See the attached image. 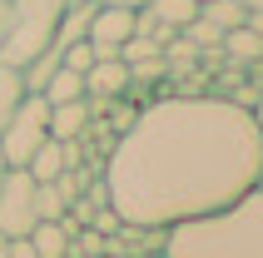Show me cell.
Returning a JSON list of instances; mask_svg holds the SVG:
<instances>
[{"mask_svg":"<svg viewBox=\"0 0 263 258\" xmlns=\"http://www.w3.org/2000/svg\"><path fill=\"white\" fill-rule=\"evenodd\" d=\"M263 129L223 95H169L124 124L104 164V194L124 224L169 229L253 189Z\"/></svg>","mask_w":263,"mask_h":258,"instance_id":"1","label":"cell"},{"mask_svg":"<svg viewBox=\"0 0 263 258\" xmlns=\"http://www.w3.org/2000/svg\"><path fill=\"white\" fill-rule=\"evenodd\" d=\"M169 258H263V189H243L223 209L164 229Z\"/></svg>","mask_w":263,"mask_h":258,"instance_id":"2","label":"cell"},{"mask_svg":"<svg viewBox=\"0 0 263 258\" xmlns=\"http://www.w3.org/2000/svg\"><path fill=\"white\" fill-rule=\"evenodd\" d=\"M70 0H10L5 10V30H0V65L25 70L35 55H45L60 35Z\"/></svg>","mask_w":263,"mask_h":258,"instance_id":"3","label":"cell"},{"mask_svg":"<svg viewBox=\"0 0 263 258\" xmlns=\"http://www.w3.org/2000/svg\"><path fill=\"white\" fill-rule=\"evenodd\" d=\"M45 139H50V100L25 89L20 104H15V115H10V124H5V134H0V159H5V169H25L30 154H35Z\"/></svg>","mask_w":263,"mask_h":258,"instance_id":"4","label":"cell"},{"mask_svg":"<svg viewBox=\"0 0 263 258\" xmlns=\"http://www.w3.org/2000/svg\"><path fill=\"white\" fill-rule=\"evenodd\" d=\"M35 194H40V184H35L25 169H5V179H0V233H5V238H25V233L40 224Z\"/></svg>","mask_w":263,"mask_h":258,"instance_id":"5","label":"cell"},{"mask_svg":"<svg viewBox=\"0 0 263 258\" xmlns=\"http://www.w3.org/2000/svg\"><path fill=\"white\" fill-rule=\"evenodd\" d=\"M129 35H134V10L129 5H100V0H95V15H89V30H85L95 60L119 55V45L129 40Z\"/></svg>","mask_w":263,"mask_h":258,"instance_id":"6","label":"cell"},{"mask_svg":"<svg viewBox=\"0 0 263 258\" xmlns=\"http://www.w3.org/2000/svg\"><path fill=\"white\" fill-rule=\"evenodd\" d=\"M129 89V65L119 55H109V60H95L85 70V95H100V100H115V95H124Z\"/></svg>","mask_w":263,"mask_h":258,"instance_id":"7","label":"cell"},{"mask_svg":"<svg viewBox=\"0 0 263 258\" xmlns=\"http://www.w3.org/2000/svg\"><path fill=\"white\" fill-rule=\"evenodd\" d=\"M85 124H89V95H85V100L50 104V139H80Z\"/></svg>","mask_w":263,"mask_h":258,"instance_id":"8","label":"cell"},{"mask_svg":"<svg viewBox=\"0 0 263 258\" xmlns=\"http://www.w3.org/2000/svg\"><path fill=\"white\" fill-rule=\"evenodd\" d=\"M25 174H30V179H35V184H55L60 174H65V144H60V139H45L40 149L30 154Z\"/></svg>","mask_w":263,"mask_h":258,"instance_id":"9","label":"cell"},{"mask_svg":"<svg viewBox=\"0 0 263 258\" xmlns=\"http://www.w3.org/2000/svg\"><path fill=\"white\" fill-rule=\"evenodd\" d=\"M50 104H65V100H85V75L80 70H70V65H60L50 80H45V89H40Z\"/></svg>","mask_w":263,"mask_h":258,"instance_id":"10","label":"cell"},{"mask_svg":"<svg viewBox=\"0 0 263 258\" xmlns=\"http://www.w3.org/2000/svg\"><path fill=\"white\" fill-rule=\"evenodd\" d=\"M144 10L154 15V20H159L164 30H174V35H179V30L189 25L194 15H199V0H149Z\"/></svg>","mask_w":263,"mask_h":258,"instance_id":"11","label":"cell"},{"mask_svg":"<svg viewBox=\"0 0 263 258\" xmlns=\"http://www.w3.org/2000/svg\"><path fill=\"white\" fill-rule=\"evenodd\" d=\"M223 55L229 60H238V65H243V60H263V35H253L249 25H238V30H223V45H219Z\"/></svg>","mask_w":263,"mask_h":258,"instance_id":"12","label":"cell"},{"mask_svg":"<svg viewBox=\"0 0 263 258\" xmlns=\"http://www.w3.org/2000/svg\"><path fill=\"white\" fill-rule=\"evenodd\" d=\"M199 15H204L209 25H219V30H238L243 20H249L243 0H204V5H199Z\"/></svg>","mask_w":263,"mask_h":258,"instance_id":"13","label":"cell"},{"mask_svg":"<svg viewBox=\"0 0 263 258\" xmlns=\"http://www.w3.org/2000/svg\"><path fill=\"white\" fill-rule=\"evenodd\" d=\"M20 95H25V80H20V70L0 65V134H5V124H10V115H15V104H20Z\"/></svg>","mask_w":263,"mask_h":258,"instance_id":"14","label":"cell"},{"mask_svg":"<svg viewBox=\"0 0 263 258\" xmlns=\"http://www.w3.org/2000/svg\"><path fill=\"white\" fill-rule=\"evenodd\" d=\"M60 65H70V70L85 75L89 65H95V50H89V40H70V45H65V55H60Z\"/></svg>","mask_w":263,"mask_h":258,"instance_id":"15","label":"cell"},{"mask_svg":"<svg viewBox=\"0 0 263 258\" xmlns=\"http://www.w3.org/2000/svg\"><path fill=\"white\" fill-rule=\"evenodd\" d=\"M5 258H40V253H35L30 238H10V253H5Z\"/></svg>","mask_w":263,"mask_h":258,"instance_id":"16","label":"cell"},{"mask_svg":"<svg viewBox=\"0 0 263 258\" xmlns=\"http://www.w3.org/2000/svg\"><path fill=\"white\" fill-rule=\"evenodd\" d=\"M243 25H249L253 35H263V10H249V20H243Z\"/></svg>","mask_w":263,"mask_h":258,"instance_id":"17","label":"cell"},{"mask_svg":"<svg viewBox=\"0 0 263 258\" xmlns=\"http://www.w3.org/2000/svg\"><path fill=\"white\" fill-rule=\"evenodd\" d=\"M100 5H129V10H139V5H149V0H100Z\"/></svg>","mask_w":263,"mask_h":258,"instance_id":"18","label":"cell"},{"mask_svg":"<svg viewBox=\"0 0 263 258\" xmlns=\"http://www.w3.org/2000/svg\"><path fill=\"white\" fill-rule=\"evenodd\" d=\"M5 10H10V0H0V30H5Z\"/></svg>","mask_w":263,"mask_h":258,"instance_id":"19","label":"cell"},{"mask_svg":"<svg viewBox=\"0 0 263 258\" xmlns=\"http://www.w3.org/2000/svg\"><path fill=\"white\" fill-rule=\"evenodd\" d=\"M5 253H10V238H5V233H0V258H5Z\"/></svg>","mask_w":263,"mask_h":258,"instance_id":"20","label":"cell"},{"mask_svg":"<svg viewBox=\"0 0 263 258\" xmlns=\"http://www.w3.org/2000/svg\"><path fill=\"white\" fill-rule=\"evenodd\" d=\"M243 10H263V0H243Z\"/></svg>","mask_w":263,"mask_h":258,"instance_id":"21","label":"cell"},{"mask_svg":"<svg viewBox=\"0 0 263 258\" xmlns=\"http://www.w3.org/2000/svg\"><path fill=\"white\" fill-rule=\"evenodd\" d=\"M144 258H169V253H164V248H149V253Z\"/></svg>","mask_w":263,"mask_h":258,"instance_id":"22","label":"cell"},{"mask_svg":"<svg viewBox=\"0 0 263 258\" xmlns=\"http://www.w3.org/2000/svg\"><path fill=\"white\" fill-rule=\"evenodd\" d=\"M253 184H258V189H263V164H258V179H253Z\"/></svg>","mask_w":263,"mask_h":258,"instance_id":"23","label":"cell"},{"mask_svg":"<svg viewBox=\"0 0 263 258\" xmlns=\"http://www.w3.org/2000/svg\"><path fill=\"white\" fill-rule=\"evenodd\" d=\"M0 179H5V159H0Z\"/></svg>","mask_w":263,"mask_h":258,"instance_id":"24","label":"cell"},{"mask_svg":"<svg viewBox=\"0 0 263 258\" xmlns=\"http://www.w3.org/2000/svg\"><path fill=\"white\" fill-rule=\"evenodd\" d=\"M199 5H204V0H199Z\"/></svg>","mask_w":263,"mask_h":258,"instance_id":"25","label":"cell"}]
</instances>
